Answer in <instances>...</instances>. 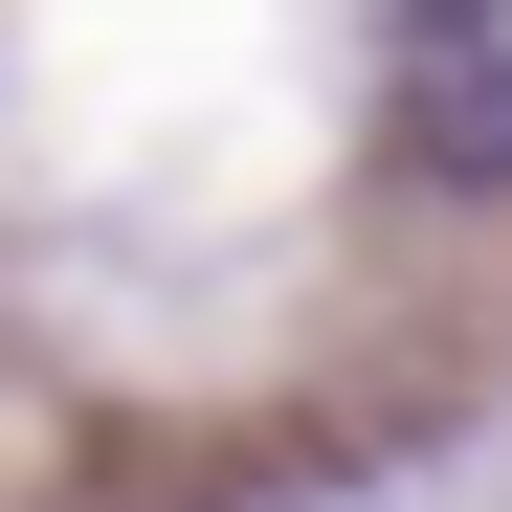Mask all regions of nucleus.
I'll list each match as a JSON object with an SVG mask.
<instances>
[{"label": "nucleus", "mask_w": 512, "mask_h": 512, "mask_svg": "<svg viewBox=\"0 0 512 512\" xmlns=\"http://www.w3.org/2000/svg\"><path fill=\"white\" fill-rule=\"evenodd\" d=\"M379 90H401L423 179H512V0H423V23L379 45Z\"/></svg>", "instance_id": "f257e3e1"}]
</instances>
